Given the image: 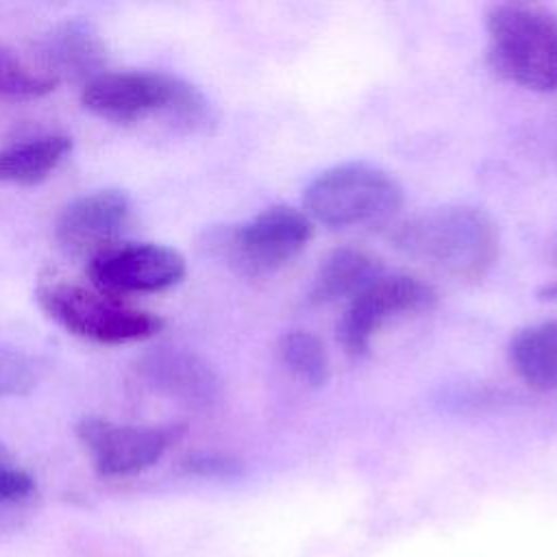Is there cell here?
Listing matches in <instances>:
<instances>
[{
	"label": "cell",
	"mask_w": 557,
	"mask_h": 557,
	"mask_svg": "<svg viewBox=\"0 0 557 557\" xmlns=\"http://www.w3.org/2000/svg\"><path fill=\"white\" fill-rule=\"evenodd\" d=\"M133 218V200L122 189H98L72 200L57 220L59 246L89 261L113 248Z\"/></svg>",
	"instance_id": "cell-10"
},
{
	"label": "cell",
	"mask_w": 557,
	"mask_h": 557,
	"mask_svg": "<svg viewBox=\"0 0 557 557\" xmlns=\"http://www.w3.org/2000/svg\"><path fill=\"white\" fill-rule=\"evenodd\" d=\"M281 361L302 383L320 387L329 381L331 366L322 342L309 331H287L278 339Z\"/></svg>",
	"instance_id": "cell-16"
},
{
	"label": "cell",
	"mask_w": 557,
	"mask_h": 557,
	"mask_svg": "<svg viewBox=\"0 0 557 557\" xmlns=\"http://www.w3.org/2000/svg\"><path fill=\"white\" fill-rule=\"evenodd\" d=\"M72 150V137L44 133L0 148V183L35 185L48 178Z\"/></svg>",
	"instance_id": "cell-14"
},
{
	"label": "cell",
	"mask_w": 557,
	"mask_h": 557,
	"mask_svg": "<svg viewBox=\"0 0 557 557\" xmlns=\"http://www.w3.org/2000/svg\"><path fill=\"white\" fill-rule=\"evenodd\" d=\"M41 61L46 72L59 76L87 78L100 74L107 61V48L89 20H65L54 26L41 44Z\"/></svg>",
	"instance_id": "cell-12"
},
{
	"label": "cell",
	"mask_w": 557,
	"mask_h": 557,
	"mask_svg": "<svg viewBox=\"0 0 557 557\" xmlns=\"http://www.w3.org/2000/svg\"><path fill=\"white\" fill-rule=\"evenodd\" d=\"M135 370L148 387L194 409L211 407L222 394L213 366L187 348L157 346L137 359Z\"/></svg>",
	"instance_id": "cell-11"
},
{
	"label": "cell",
	"mask_w": 557,
	"mask_h": 557,
	"mask_svg": "<svg viewBox=\"0 0 557 557\" xmlns=\"http://www.w3.org/2000/svg\"><path fill=\"white\" fill-rule=\"evenodd\" d=\"M381 274L383 263L379 257L361 248H337L318 265L309 298L313 302L350 300Z\"/></svg>",
	"instance_id": "cell-13"
},
{
	"label": "cell",
	"mask_w": 557,
	"mask_h": 557,
	"mask_svg": "<svg viewBox=\"0 0 557 557\" xmlns=\"http://www.w3.org/2000/svg\"><path fill=\"white\" fill-rule=\"evenodd\" d=\"M183 426H137L117 424L104 418L87 416L76 424V437L91 457L96 470L104 476L137 474L157 463L176 442Z\"/></svg>",
	"instance_id": "cell-7"
},
{
	"label": "cell",
	"mask_w": 557,
	"mask_h": 557,
	"mask_svg": "<svg viewBox=\"0 0 557 557\" xmlns=\"http://www.w3.org/2000/svg\"><path fill=\"white\" fill-rule=\"evenodd\" d=\"M81 104L115 124L163 115L183 131H205L215 122L207 96L189 81L165 72H100L85 83Z\"/></svg>",
	"instance_id": "cell-2"
},
{
	"label": "cell",
	"mask_w": 557,
	"mask_h": 557,
	"mask_svg": "<svg viewBox=\"0 0 557 557\" xmlns=\"http://www.w3.org/2000/svg\"><path fill=\"white\" fill-rule=\"evenodd\" d=\"M35 298L44 313L67 333L98 344L141 342L163 326V320L150 311L74 283H46Z\"/></svg>",
	"instance_id": "cell-5"
},
{
	"label": "cell",
	"mask_w": 557,
	"mask_h": 557,
	"mask_svg": "<svg viewBox=\"0 0 557 557\" xmlns=\"http://www.w3.org/2000/svg\"><path fill=\"white\" fill-rule=\"evenodd\" d=\"M35 494L33 476L17 468L7 450L0 446V507L2 505H20Z\"/></svg>",
	"instance_id": "cell-19"
},
{
	"label": "cell",
	"mask_w": 557,
	"mask_h": 557,
	"mask_svg": "<svg viewBox=\"0 0 557 557\" xmlns=\"http://www.w3.org/2000/svg\"><path fill=\"white\" fill-rule=\"evenodd\" d=\"M516 374L535 389H557V320L520 329L509 344Z\"/></svg>",
	"instance_id": "cell-15"
},
{
	"label": "cell",
	"mask_w": 557,
	"mask_h": 557,
	"mask_svg": "<svg viewBox=\"0 0 557 557\" xmlns=\"http://www.w3.org/2000/svg\"><path fill=\"white\" fill-rule=\"evenodd\" d=\"M46 361L0 342V400L30 394L46 376Z\"/></svg>",
	"instance_id": "cell-17"
},
{
	"label": "cell",
	"mask_w": 557,
	"mask_h": 557,
	"mask_svg": "<svg viewBox=\"0 0 557 557\" xmlns=\"http://www.w3.org/2000/svg\"><path fill=\"white\" fill-rule=\"evenodd\" d=\"M389 239L405 255L455 278H481L498 257V228L472 205L424 209L394 224Z\"/></svg>",
	"instance_id": "cell-1"
},
{
	"label": "cell",
	"mask_w": 557,
	"mask_h": 557,
	"mask_svg": "<svg viewBox=\"0 0 557 557\" xmlns=\"http://www.w3.org/2000/svg\"><path fill=\"white\" fill-rule=\"evenodd\" d=\"M550 259L557 263V237H555V242H553V246H550Z\"/></svg>",
	"instance_id": "cell-22"
},
{
	"label": "cell",
	"mask_w": 557,
	"mask_h": 557,
	"mask_svg": "<svg viewBox=\"0 0 557 557\" xmlns=\"http://www.w3.org/2000/svg\"><path fill=\"white\" fill-rule=\"evenodd\" d=\"M185 470L198 476L226 479L242 472V461L224 453H196L185 459Z\"/></svg>",
	"instance_id": "cell-20"
},
{
	"label": "cell",
	"mask_w": 557,
	"mask_h": 557,
	"mask_svg": "<svg viewBox=\"0 0 557 557\" xmlns=\"http://www.w3.org/2000/svg\"><path fill=\"white\" fill-rule=\"evenodd\" d=\"M487 57L507 81L533 89L557 91V17L535 4L505 2L485 20Z\"/></svg>",
	"instance_id": "cell-3"
},
{
	"label": "cell",
	"mask_w": 557,
	"mask_h": 557,
	"mask_svg": "<svg viewBox=\"0 0 557 557\" xmlns=\"http://www.w3.org/2000/svg\"><path fill=\"white\" fill-rule=\"evenodd\" d=\"M435 289L411 274H381L355 298L337 324V337L348 355H366L374 335L403 315L429 311L435 305Z\"/></svg>",
	"instance_id": "cell-6"
},
{
	"label": "cell",
	"mask_w": 557,
	"mask_h": 557,
	"mask_svg": "<svg viewBox=\"0 0 557 557\" xmlns=\"http://www.w3.org/2000/svg\"><path fill=\"white\" fill-rule=\"evenodd\" d=\"M405 194L396 176L368 161H346L320 172L302 196L305 213L331 228L374 226L392 220Z\"/></svg>",
	"instance_id": "cell-4"
},
{
	"label": "cell",
	"mask_w": 557,
	"mask_h": 557,
	"mask_svg": "<svg viewBox=\"0 0 557 557\" xmlns=\"http://www.w3.org/2000/svg\"><path fill=\"white\" fill-rule=\"evenodd\" d=\"M46 70H35L9 48L0 46V96L4 98H39L57 87Z\"/></svg>",
	"instance_id": "cell-18"
},
{
	"label": "cell",
	"mask_w": 557,
	"mask_h": 557,
	"mask_svg": "<svg viewBox=\"0 0 557 557\" xmlns=\"http://www.w3.org/2000/svg\"><path fill=\"white\" fill-rule=\"evenodd\" d=\"M537 296H540L542 300H557V278L550 281V283H546V285H542L540 292H537Z\"/></svg>",
	"instance_id": "cell-21"
},
{
	"label": "cell",
	"mask_w": 557,
	"mask_h": 557,
	"mask_svg": "<svg viewBox=\"0 0 557 557\" xmlns=\"http://www.w3.org/2000/svg\"><path fill=\"white\" fill-rule=\"evenodd\" d=\"M185 259L178 250L141 242L113 246L89 261V278L104 294H141L174 287L185 276Z\"/></svg>",
	"instance_id": "cell-8"
},
{
	"label": "cell",
	"mask_w": 557,
	"mask_h": 557,
	"mask_svg": "<svg viewBox=\"0 0 557 557\" xmlns=\"http://www.w3.org/2000/svg\"><path fill=\"white\" fill-rule=\"evenodd\" d=\"M311 235L313 222L305 211L274 205L235 228L231 250L237 265L252 274H265L294 259Z\"/></svg>",
	"instance_id": "cell-9"
}]
</instances>
